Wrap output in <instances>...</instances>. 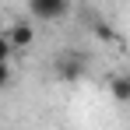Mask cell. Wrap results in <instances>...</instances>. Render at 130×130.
<instances>
[{"instance_id": "6da1fadb", "label": "cell", "mask_w": 130, "mask_h": 130, "mask_svg": "<svg viewBox=\"0 0 130 130\" xmlns=\"http://www.w3.org/2000/svg\"><path fill=\"white\" fill-rule=\"evenodd\" d=\"M53 74H56V81L74 85V81H81V77L88 74V60L77 53V49H63V53L53 60Z\"/></svg>"}, {"instance_id": "7a4b0ae2", "label": "cell", "mask_w": 130, "mask_h": 130, "mask_svg": "<svg viewBox=\"0 0 130 130\" xmlns=\"http://www.w3.org/2000/svg\"><path fill=\"white\" fill-rule=\"evenodd\" d=\"M28 11L35 21H60L70 14V0H28Z\"/></svg>"}, {"instance_id": "3957f363", "label": "cell", "mask_w": 130, "mask_h": 130, "mask_svg": "<svg viewBox=\"0 0 130 130\" xmlns=\"http://www.w3.org/2000/svg\"><path fill=\"white\" fill-rule=\"evenodd\" d=\"M4 35L11 39L14 53H21V49H28V46L35 42V25H32V21H11V28H7Z\"/></svg>"}, {"instance_id": "277c9868", "label": "cell", "mask_w": 130, "mask_h": 130, "mask_svg": "<svg viewBox=\"0 0 130 130\" xmlns=\"http://www.w3.org/2000/svg\"><path fill=\"white\" fill-rule=\"evenodd\" d=\"M109 91H112V99L120 102V106H130V74H112L109 77Z\"/></svg>"}, {"instance_id": "5b68a950", "label": "cell", "mask_w": 130, "mask_h": 130, "mask_svg": "<svg viewBox=\"0 0 130 130\" xmlns=\"http://www.w3.org/2000/svg\"><path fill=\"white\" fill-rule=\"evenodd\" d=\"M11 56H14V46H11V39L0 32V63H11Z\"/></svg>"}, {"instance_id": "8992f818", "label": "cell", "mask_w": 130, "mask_h": 130, "mask_svg": "<svg viewBox=\"0 0 130 130\" xmlns=\"http://www.w3.org/2000/svg\"><path fill=\"white\" fill-rule=\"evenodd\" d=\"M11 81H14V74H11V63H0V91H4V88H11Z\"/></svg>"}, {"instance_id": "52a82bcc", "label": "cell", "mask_w": 130, "mask_h": 130, "mask_svg": "<svg viewBox=\"0 0 130 130\" xmlns=\"http://www.w3.org/2000/svg\"><path fill=\"white\" fill-rule=\"evenodd\" d=\"M95 32H99V39H112V28H106L102 21H95Z\"/></svg>"}]
</instances>
